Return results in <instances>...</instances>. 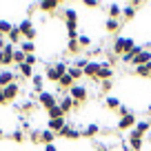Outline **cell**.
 Wrapping results in <instances>:
<instances>
[{
    "label": "cell",
    "mask_w": 151,
    "mask_h": 151,
    "mask_svg": "<svg viewBox=\"0 0 151 151\" xmlns=\"http://www.w3.org/2000/svg\"><path fill=\"white\" fill-rule=\"evenodd\" d=\"M11 138H14V140H16V142H22V140H24V133H22V131H20V129H16V131H14V133H11Z\"/></svg>",
    "instance_id": "d590c367"
},
{
    "label": "cell",
    "mask_w": 151,
    "mask_h": 151,
    "mask_svg": "<svg viewBox=\"0 0 151 151\" xmlns=\"http://www.w3.org/2000/svg\"><path fill=\"white\" fill-rule=\"evenodd\" d=\"M31 82H33V89H36L38 93H42V85H45V78H42V76H40V73H33Z\"/></svg>",
    "instance_id": "44dd1931"
},
{
    "label": "cell",
    "mask_w": 151,
    "mask_h": 151,
    "mask_svg": "<svg viewBox=\"0 0 151 151\" xmlns=\"http://www.w3.org/2000/svg\"><path fill=\"white\" fill-rule=\"evenodd\" d=\"M85 7H91V9H96V7H100L98 0H85Z\"/></svg>",
    "instance_id": "74e56055"
},
{
    "label": "cell",
    "mask_w": 151,
    "mask_h": 151,
    "mask_svg": "<svg viewBox=\"0 0 151 151\" xmlns=\"http://www.w3.org/2000/svg\"><path fill=\"white\" fill-rule=\"evenodd\" d=\"M69 98L73 100V104L78 107V104H85V102H87L89 91H87V87H82V85H73V87L69 89Z\"/></svg>",
    "instance_id": "6da1fadb"
},
{
    "label": "cell",
    "mask_w": 151,
    "mask_h": 151,
    "mask_svg": "<svg viewBox=\"0 0 151 151\" xmlns=\"http://www.w3.org/2000/svg\"><path fill=\"white\" fill-rule=\"evenodd\" d=\"M65 124H67V118H56V120H49L47 129H49V131H53V133H58Z\"/></svg>",
    "instance_id": "5bb4252c"
},
{
    "label": "cell",
    "mask_w": 151,
    "mask_h": 151,
    "mask_svg": "<svg viewBox=\"0 0 151 151\" xmlns=\"http://www.w3.org/2000/svg\"><path fill=\"white\" fill-rule=\"evenodd\" d=\"M67 73L73 78V80H80L82 76H85V71L82 69H78V67H73V65H69V69H67Z\"/></svg>",
    "instance_id": "d4e9b609"
},
{
    "label": "cell",
    "mask_w": 151,
    "mask_h": 151,
    "mask_svg": "<svg viewBox=\"0 0 151 151\" xmlns=\"http://www.w3.org/2000/svg\"><path fill=\"white\" fill-rule=\"evenodd\" d=\"M20 109H22V111H31V109H33V102H24Z\"/></svg>",
    "instance_id": "ab89813d"
},
{
    "label": "cell",
    "mask_w": 151,
    "mask_h": 151,
    "mask_svg": "<svg viewBox=\"0 0 151 151\" xmlns=\"http://www.w3.org/2000/svg\"><path fill=\"white\" fill-rule=\"evenodd\" d=\"M20 49H22V51H24V53H27V56H29V53H33V49H36V45H33L31 40H24V42L20 45Z\"/></svg>",
    "instance_id": "d6a6232c"
},
{
    "label": "cell",
    "mask_w": 151,
    "mask_h": 151,
    "mask_svg": "<svg viewBox=\"0 0 151 151\" xmlns=\"http://www.w3.org/2000/svg\"><path fill=\"white\" fill-rule=\"evenodd\" d=\"M136 18V5H129L122 9V20H133Z\"/></svg>",
    "instance_id": "603a6c76"
},
{
    "label": "cell",
    "mask_w": 151,
    "mask_h": 151,
    "mask_svg": "<svg viewBox=\"0 0 151 151\" xmlns=\"http://www.w3.org/2000/svg\"><path fill=\"white\" fill-rule=\"evenodd\" d=\"M36 62H38V60H36V56H33V53H29V56H24V65H31V67H33V65H36Z\"/></svg>",
    "instance_id": "8d00e7d4"
},
{
    "label": "cell",
    "mask_w": 151,
    "mask_h": 151,
    "mask_svg": "<svg viewBox=\"0 0 151 151\" xmlns=\"http://www.w3.org/2000/svg\"><path fill=\"white\" fill-rule=\"evenodd\" d=\"M120 24H122V20H113V18H109L107 22H104V27H107L109 33H118V31H120Z\"/></svg>",
    "instance_id": "9a60e30c"
},
{
    "label": "cell",
    "mask_w": 151,
    "mask_h": 151,
    "mask_svg": "<svg viewBox=\"0 0 151 151\" xmlns=\"http://www.w3.org/2000/svg\"><path fill=\"white\" fill-rule=\"evenodd\" d=\"M149 78H151V76H149Z\"/></svg>",
    "instance_id": "c3c4849f"
},
{
    "label": "cell",
    "mask_w": 151,
    "mask_h": 151,
    "mask_svg": "<svg viewBox=\"0 0 151 151\" xmlns=\"http://www.w3.org/2000/svg\"><path fill=\"white\" fill-rule=\"evenodd\" d=\"M76 20H78V14H76V9L67 7V9H65V22H76Z\"/></svg>",
    "instance_id": "83f0119b"
},
{
    "label": "cell",
    "mask_w": 151,
    "mask_h": 151,
    "mask_svg": "<svg viewBox=\"0 0 151 151\" xmlns=\"http://www.w3.org/2000/svg\"><path fill=\"white\" fill-rule=\"evenodd\" d=\"M56 136L65 138V140H76V138H82L80 131H78V129H73V127H69V124H65V127H62L60 131L56 133Z\"/></svg>",
    "instance_id": "8992f818"
},
{
    "label": "cell",
    "mask_w": 151,
    "mask_h": 151,
    "mask_svg": "<svg viewBox=\"0 0 151 151\" xmlns=\"http://www.w3.org/2000/svg\"><path fill=\"white\" fill-rule=\"evenodd\" d=\"M151 62V49H142V53L133 60V65L136 67H142V65H149Z\"/></svg>",
    "instance_id": "8fae6325"
},
{
    "label": "cell",
    "mask_w": 151,
    "mask_h": 151,
    "mask_svg": "<svg viewBox=\"0 0 151 151\" xmlns=\"http://www.w3.org/2000/svg\"><path fill=\"white\" fill-rule=\"evenodd\" d=\"M47 78H49L51 82H58V80H60V76H58V71L53 69V65H51V67H47Z\"/></svg>",
    "instance_id": "1f68e13d"
},
{
    "label": "cell",
    "mask_w": 151,
    "mask_h": 151,
    "mask_svg": "<svg viewBox=\"0 0 151 151\" xmlns=\"http://www.w3.org/2000/svg\"><path fill=\"white\" fill-rule=\"evenodd\" d=\"M11 29H14V24L9 20H0V36H9Z\"/></svg>",
    "instance_id": "4316f807"
},
{
    "label": "cell",
    "mask_w": 151,
    "mask_h": 151,
    "mask_svg": "<svg viewBox=\"0 0 151 151\" xmlns=\"http://www.w3.org/2000/svg\"><path fill=\"white\" fill-rule=\"evenodd\" d=\"M49 120H56V118H65V113H62V109L60 107H58V104H56V107H51V109H49Z\"/></svg>",
    "instance_id": "484cf974"
},
{
    "label": "cell",
    "mask_w": 151,
    "mask_h": 151,
    "mask_svg": "<svg viewBox=\"0 0 151 151\" xmlns=\"http://www.w3.org/2000/svg\"><path fill=\"white\" fill-rule=\"evenodd\" d=\"M0 65H2V51H0Z\"/></svg>",
    "instance_id": "bcb514c9"
},
{
    "label": "cell",
    "mask_w": 151,
    "mask_h": 151,
    "mask_svg": "<svg viewBox=\"0 0 151 151\" xmlns=\"http://www.w3.org/2000/svg\"><path fill=\"white\" fill-rule=\"evenodd\" d=\"M38 102H40V107H45L49 111L51 107L58 104V100H56V96H53L51 91H42V93H38Z\"/></svg>",
    "instance_id": "277c9868"
},
{
    "label": "cell",
    "mask_w": 151,
    "mask_h": 151,
    "mask_svg": "<svg viewBox=\"0 0 151 151\" xmlns=\"http://www.w3.org/2000/svg\"><path fill=\"white\" fill-rule=\"evenodd\" d=\"M73 82H76L73 78H71L69 73H65L60 80H58V87H60V89H71V87H73Z\"/></svg>",
    "instance_id": "ac0fdd59"
},
{
    "label": "cell",
    "mask_w": 151,
    "mask_h": 151,
    "mask_svg": "<svg viewBox=\"0 0 151 151\" xmlns=\"http://www.w3.org/2000/svg\"><path fill=\"white\" fill-rule=\"evenodd\" d=\"M45 151H58L56 145H45Z\"/></svg>",
    "instance_id": "b9f144b4"
},
{
    "label": "cell",
    "mask_w": 151,
    "mask_h": 151,
    "mask_svg": "<svg viewBox=\"0 0 151 151\" xmlns=\"http://www.w3.org/2000/svg\"><path fill=\"white\" fill-rule=\"evenodd\" d=\"M100 69H102V60H89V62H87V67H85V76H89V78L98 80Z\"/></svg>",
    "instance_id": "5b68a950"
},
{
    "label": "cell",
    "mask_w": 151,
    "mask_h": 151,
    "mask_svg": "<svg viewBox=\"0 0 151 151\" xmlns=\"http://www.w3.org/2000/svg\"><path fill=\"white\" fill-rule=\"evenodd\" d=\"M136 73H138V76H142V78L151 76V62H149V65H142V67H136Z\"/></svg>",
    "instance_id": "4dcf8cb0"
},
{
    "label": "cell",
    "mask_w": 151,
    "mask_h": 151,
    "mask_svg": "<svg viewBox=\"0 0 151 151\" xmlns=\"http://www.w3.org/2000/svg\"><path fill=\"white\" fill-rule=\"evenodd\" d=\"M151 129V122H147V120H140V122H136V127H133V131H138L142 138L147 136V131Z\"/></svg>",
    "instance_id": "e0dca14e"
},
{
    "label": "cell",
    "mask_w": 151,
    "mask_h": 151,
    "mask_svg": "<svg viewBox=\"0 0 151 151\" xmlns=\"http://www.w3.org/2000/svg\"><path fill=\"white\" fill-rule=\"evenodd\" d=\"M18 69H20V76H22V78H33V67L31 65H18Z\"/></svg>",
    "instance_id": "cb8c5ba5"
},
{
    "label": "cell",
    "mask_w": 151,
    "mask_h": 151,
    "mask_svg": "<svg viewBox=\"0 0 151 151\" xmlns=\"http://www.w3.org/2000/svg\"><path fill=\"white\" fill-rule=\"evenodd\" d=\"M104 102H107V107H109V109H113V111H118V109H120V100L116 98V96H109Z\"/></svg>",
    "instance_id": "f1b7e54d"
},
{
    "label": "cell",
    "mask_w": 151,
    "mask_h": 151,
    "mask_svg": "<svg viewBox=\"0 0 151 151\" xmlns=\"http://www.w3.org/2000/svg\"><path fill=\"white\" fill-rule=\"evenodd\" d=\"M0 104H7V100H5V96L0 93Z\"/></svg>",
    "instance_id": "ee69618b"
},
{
    "label": "cell",
    "mask_w": 151,
    "mask_h": 151,
    "mask_svg": "<svg viewBox=\"0 0 151 151\" xmlns=\"http://www.w3.org/2000/svg\"><path fill=\"white\" fill-rule=\"evenodd\" d=\"M11 82H16V73L9 71V69H2V71H0V87L5 89V87L11 85Z\"/></svg>",
    "instance_id": "30bf717a"
},
{
    "label": "cell",
    "mask_w": 151,
    "mask_h": 151,
    "mask_svg": "<svg viewBox=\"0 0 151 151\" xmlns=\"http://www.w3.org/2000/svg\"><path fill=\"white\" fill-rule=\"evenodd\" d=\"M109 89H111V80H104L102 82V91H109Z\"/></svg>",
    "instance_id": "60d3db41"
},
{
    "label": "cell",
    "mask_w": 151,
    "mask_h": 151,
    "mask_svg": "<svg viewBox=\"0 0 151 151\" xmlns=\"http://www.w3.org/2000/svg\"><path fill=\"white\" fill-rule=\"evenodd\" d=\"M67 51H69V53H78V51H80V45H78V38H76V40H69V45H67Z\"/></svg>",
    "instance_id": "836d02e7"
},
{
    "label": "cell",
    "mask_w": 151,
    "mask_h": 151,
    "mask_svg": "<svg viewBox=\"0 0 151 151\" xmlns=\"http://www.w3.org/2000/svg\"><path fill=\"white\" fill-rule=\"evenodd\" d=\"M18 93H20V87H18V82H11V85H7L5 89H2V96H5V100H7V102L16 100V98H18Z\"/></svg>",
    "instance_id": "52a82bcc"
},
{
    "label": "cell",
    "mask_w": 151,
    "mask_h": 151,
    "mask_svg": "<svg viewBox=\"0 0 151 151\" xmlns=\"http://www.w3.org/2000/svg\"><path fill=\"white\" fill-rule=\"evenodd\" d=\"M7 38H9V42H11V45H16V47H18V40L22 38V33H20L18 27H14V29L9 31V36H7Z\"/></svg>",
    "instance_id": "7402d4cb"
},
{
    "label": "cell",
    "mask_w": 151,
    "mask_h": 151,
    "mask_svg": "<svg viewBox=\"0 0 151 151\" xmlns=\"http://www.w3.org/2000/svg\"><path fill=\"white\" fill-rule=\"evenodd\" d=\"M98 131H100L98 124H87V127L80 131V136H85V138H93V136H98Z\"/></svg>",
    "instance_id": "2e32d148"
},
{
    "label": "cell",
    "mask_w": 151,
    "mask_h": 151,
    "mask_svg": "<svg viewBox=\"0 0 151 151\" xmlns=\"http://www.w3.org/2000/svg\"><path fill=\"white\" fill-rule=\"evenodd\" d=\"M118 113H120V116H129V113H131V111H129V109H127V107H124V104H120V109H118Z\"/></svg>",
    "instance_id": "f35d334b"
},
{
    "label": "cell",
    "mask_w": 151,
    "mask_h": 151,
    "mask_svg": "<svg viewBox=\"0 0 151 151\" xmlns=\"http://www.w3.org/2000/svg\"><path fill=\"white\" fill-rule=\"evenodd\" d=\"M109 18L122 20V7H120V5H111V7H109Z\"/></svg>",
    "instance_id": "ffe728a7"
},
{
    "label": "cell",
    "mask_w": 151,
    "mask_h": 151,
    "mask_svg": "<svg viewBox=\"0 0 151 151\" xmlns=\"http://www.w3.org/2000/svg\"><path fill=\"white\" fill-rule=\"evenodd\" d=\"M53 140H56V133H53V131H49V129L40 131V142H45V145H53Z\"/></svg>",
    "instance_id": "d6986e66"
},
{
    "label": "cell",
    "mask_w": 151,
    "mask_h": 151,
    "mask_svg": "<svg viewBox=\"0 0 151 151\" xmlns=\"http://www.w3.org/2000/svg\"><path fill=\"white\" fill-rule=\"evenodd\" d=\"M133 45H136V42H133L131 38H124V36H118V38H116V40H113V51L118 53V56H122V53H127L129 49L133 47Z\"/></svg>",
    "instance_id": "7a4b0ae2"
},
{
    "label": "cell",
    "mask_w": 151,
    "mask_h": 151,
    "mask_svg": "<svg viewBox=\"0 0 151 151\" xmlns=\"http://www.w3.org/2000/svg\"><path fill=\"white\" fill-rule=\"evenodd\" d=\"M133 127H136V116H133V113L122 116V118L118 120V129H120V131H124V129H133Z\"/></svg>",
    "instance_id": "9c48e42d"
},
{
    "label": "cell",
    "mask_w": 151,
    "mask_h": 151,
    "mask_svg": "<svg viewBox=\"0 0 151 151\" xmlns=\"http://www.w3.org/2000/svg\"><path fill=\"white\" fill-rule=\"evenodd\" d=\"M24 56H27V53H24L20 47H16V51H14V62H16V65H22V62H24Z\"/></svg>",
    "instance_id": "f546056e"
},
{
    "label": "cell",
    "mask_w": 151,
    "mask_h": 151,
    "mask_svg": "<svg viewBox=\"0 0 151 151\" xmlns=\"http://www.w3.org/2000/svg\"><path fill=\"white\" fill-rule=\"evenodd\" d=\"M2 136H5V131H2V127H0V138H2Z\"/></svg>",
    "instance_id": "f6af8a7d"
},
{
    "label": "cell",
    "mask_w": 151,
    "mask_h": 151,
    "mask_svg": "<svg viewBox=\"0 0 151 151\" xmlns=\"http://www.w3.org/2000/svg\"><path fill=\"white\" fill-rule=\"evenodd\" d=\"M38 7H40V11H47V14H51V11H56L58 7H60V2H58V0H42Z\"/></svg>",
    "instance_id": "7c38bea8"
},
{
    "label": "cell",
    "mask_w": 151,
    "mask_h": 151,
    "mask_svg": "<svg viewBox=\"0 0 151 151\" xmlns=\"http://www.w3.org/2000/svg\"><path fill=\"white\" fill-rule=\"evenodd\" d=\"M127 145H129V149H131V151H140V149H142V136H140L138 131H133V129H131Z\"/></svg>",
    "instance_id": "ba28073f"
},
{
    "label": "cell",
    "mask_w": 151,
    "mask_h": 151,
    "mask_svg": "<svg viewBox=\"0 0 151 151\" xmlns=\"http://www.w3.org/2000/svg\"><path fill=\"white\" fill-rule=\"evenodd\" d=\"M0 93H2V87H0Z\"/></svg>",
    "instance_id": "7dc6e473"
},
{
    "label": "cell",
    "mask_w": 151,
    "mask_h": 151,
    "mask_svg": "<svg viewBox=\"0 0 151 151\" xmlns=\"http://www.w3.org/2000/svg\"><path fill=\"white\" fill-rule=\"evenodd\" d=\"M78 45H80V49L82 47H89V45H91V38L85 36V33H80V36H78Z\"/></svg>",
    "instance_id": "e575fe53"
},
{
    "label": "cell",
    "mask_w": 151,
    "mask_h": 151,
    "mask_svg": "<svg viewBox=\"0 0 151 151\" xmlns=\"http://www.w3.org/2000/svg\"><path fill=\"white\" fill-rule=\"evenodd\" d=\"M18 29H20V33H22V36L24 38H27V40H31V42H33V38H36V27H33V22H31V20H29V18H24L22 20V22H20L18 24Z\"/></svg>",
    "instance_id": "3957f363"
},
{
    "label": "cell",
    "mask_w": 151,
    "mask_h": 151,
    "mask_svg": "<svg viewBox=\"0 0 151 151\" xmlns=\"http://www.w3.org/2000/svg\"><path fill=\"white\" fill-rule=\"evenodd\" d=\"M58 107H60V109H62V113L67 116V113H69L71 109L76 107V104H73V100H71L69 96H65V98H60V100H58Z\"/></svg>",
    "instance_id": "4fadbf2b"
},
{
    "label": "cell",
    "mask_w": 151,
    "mask_h": 151,
    "mask_svg": "<svg viewBox=\"0 0 151 151\" xmlns=\"http://www.w3.org/2000/svg\"><path fill=\"white\" fill-rule=\"evenodd\" d=\"M98 151H109V147L107 145H98Z\"/></svg>",
    "instance_id": "7bdbcfd3"
}]
</instances>
